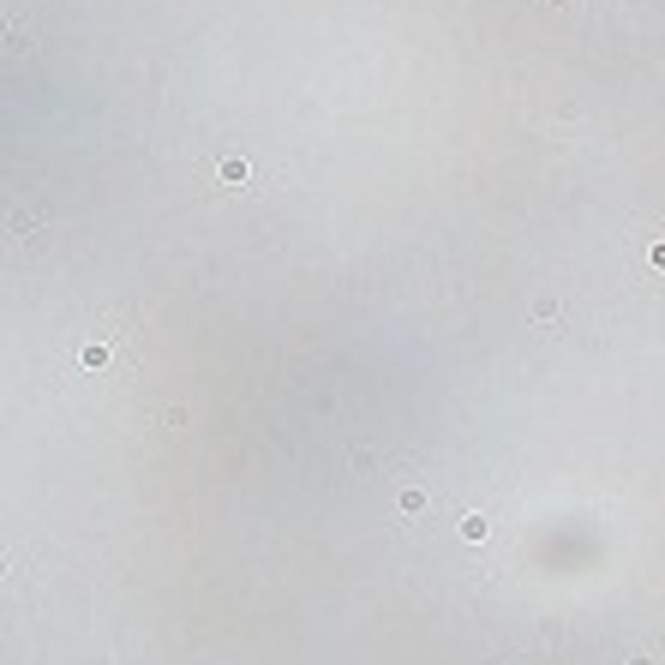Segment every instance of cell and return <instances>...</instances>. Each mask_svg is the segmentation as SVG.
Wrapping results in <instances>:
<instances>
[{
  "mask_svg": "<svg viewBox=\"0 0 665 665\" xmlns=\"http://www.w3.org/2000/svg\"><path fill=\"white\" fill-rule=\"evenodd\" d=\"M426 510V491H402V516H420Z\"/></svg>",
  "mask_w": 665,
  "mask_h": 665,
  "instance_id": "cell-1",
  "label": "cell"
},
{
  "mask_svg": "<svg viewBox=\"0 0 665 665\" xmlns=\"http://www.w3.org/2000/svg\"><path fill=\"white\" fill-rule=\"evenodd\" d=\"M461 533H468V540H486V516H461Z\"/></svg>",
  "mask_w": 665,
  "mask_h": 665,
  "instance_id": "cell-2",
  "label": "cell"
},
{
  "mask_svg": "<svg viewBox=\"0 0 665 665\" xmlns=\"http://www.w3.org/2000/svg\"><path fill=\"white\" fill-rule=\"evenodd\" d=\"M222 180H228V186H240V180H246V162H240V156H234V162H222Z\"/></svg>",
  "mask_w": 665,
  "mask_h": 665,
  "instance_id": "cell-3",
  "label": "cell"
}]
</instances>
